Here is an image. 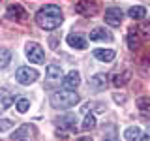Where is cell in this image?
<instances>
[{"mask_svg": "<svg viewBox=\"0 0 150 141\" xmlns=\"http://www.w3.org/2000/svg\"><path fill=\"white\" fill-rule=\"evenodd\" d=\"M139 34H143L144 38H150V23H146V25H143L141 28H137Z\"/></svg>", "mask_w": 150, "mask_h": 141, "instance_id": "obj_26", "label": "cell"}, {"mask_svg": "<svg viewBox=\"0 0 150 141\" xmlns=\"http://www.w3.org/2000/svg\"><path fill=\"white\" fill-rule=\"evenodd\" d=\"M64 15H62V9L54 4H47V6H41L36 13V23L40 28L43 30H54L62 25Z\"/></svg>", "mask_w": 150, "mask_h": 141, "instance_id": "obj_1", "label": "cell"}, {"mask_svg": "<svg viewBox=\"0 0 150 141\" xmlns=\"http://www.w3.org/2000/svg\"><path fill=\"white\" fill-rule=\"evenodd\" d=\"M148 135H150V128H148Z\"/></svg>", "mask_w": 150, "mask_h": 141, "instance_id": "obj_31", "label": "cell"}, {"mask_svg": "<svg viewBox=\"0 0 150 141\" xmlns=\"http://www.w3.org/2000/svg\"><path fill=\"white\" fill-rule=\"evenodd\" d=\"M75 11L79 15H84V17H94L100 11V6H98L96 0H79L75 4Z\"/></svg>", "mask_w": 150, "mask_h": 141, "instance_id": "obj_4", "label": "cell"}, {"mask_svg": "<svg viewBox=\"0 0 150 141\" xmlns=\"http://www.w3.org/2000/svg\"><path fill=\"white\" fill-rule=\"evenodd\" d=\"M128 45L129 49H137V47L141 45V38H139V30L135 26L129 28V34H128Z\"/></svg>", "mask_w": 150, "mask_h": 141, "instance_id": "obj_16", "label": "cell"}, {"mask_svg": "<svg viewBox=\"0 0 150 141\" xmlns=\"http://www.w3.org/2000/svg\"><path fill=\"white\" fill-rule=\"evenodd\" d=\"M13 100H15V96H13L11 92H8V90H0V111H4V109H8L9 105L13 103Z\"/></svg>", "mask_w": 150, "mask_h": 141, "instance_id": "obj_15", "label": "cell"}, {"mask_svg": "<svg viewBox=\"0 0 150 141\" xmlns=\"http://www.w3.org/2000/svg\"><path fill=\"white\" fill-rule=\"evenodd\" d=\"M75 141H92L90 135H83V137H79V139H75Z\"/></svg>", "mask_w": 150, "mask_h": 141, "instance_id": "obj_28", "label": "cell"}, {"mask_svg": "<svg viewBox=\"0 0 150 141\" xmlns=\"http://www.w3.org/2000/svg\"><path fill=\"white\" fill-rule=\"evenodd\" d=\"M90 41H112V34L105 28H94L90 32Z\"/></svg>", "mask_w": 150, "mask_h": 141, "instance_id": "obj_12", "label": "cell"}, {"mask_svg": "<svg viewBox=\"0 0 150 141\" xmlns=\"http://www.w3.org/2000/svg\"><path fill=\"white\" fill-rule=\"evenodd\" d=\"M129 79H131V72H129V70H126V72H122V73L112 75V85H115V87H124Z\"/></svg>", "mask_w": 150, "mask_h": 141, "instance_id": "obj_17", "label": "cell"}, {"mask_svg": "<svg viewBox=\"0 0 150 141\" xmlns=\"http://www.w3.org/2000/svg\"><path fill=\"white\" fill-rule=\"evenodd\" d=\"M112 100H115L116 103H126V94H118V92H115V94H112Z\"/></svg>", "mask_w": 150, "mask_h": 141, "instance_id": "obj_27", "label": "cell"}, {"mask_svg": "<svg viewBox=\"0 0 150 141\" xmlns=\"http://www.w3.org/2000/svg\"><path fill=\"white\" fill-rule=\"evenodd\" d=\"M66 41H68V45L73 47V49H79V51L86 49V38L81 36V34H77V32H71V34H68Z\"/></svg>", "mask_w": 150, "mask_h": 141, "instance_id": "obj_8", "label": "cell"}, {"mask_svg": "<svg viewBox=\"0 0 150 141\" xmlns=\"http://www.w3.org/2000/svg\"><path fill=\"white\" fill-rule=\"evenodd\" d=\"M56 41H58L56 38H51V49H56Z\"/></svg>", "mask_w": 150, "mask_h": 141, "instance_id": "obj_29", "label": "cell"}, {"mask_svg": "<svg viewBox=\"0 0 150 141\" xmlns=\"http://www.w3.org/2000/svg\"><path fill=\"white\" fill-rule=\"evenodd\" d=\"M17 111L19 113H26L28 109H30V102L26 100V98H21V100H17Z\"/></svg>", "mask_w": 150, "mask_h": 141, "instance_id": "obj_24", "label": "cell"}, {"mask_svg": "<svg viewBox=\"0 0 150 141\" xmlns=\"http://www.w3.org/2000/svg\"><path fill=\"white\" fill-rule=\"evenodd\" d=\"M26 9L23 6H19V4H11V6H8V17L9 19H15V21H26Z\"/></svg>", "mask_w": 150, "mask_h": 141, "instance_id": "obj_9", "label": "cell"}, {"mask_svg": "<svg viewBox=\"0 0 150 141\" xmlns=\"http://www.w3.org/2000/svg\"><path fill=\"white\" fill-rule=\"evenodd\" d=\"M128 15H129L131 19H135V21H141V19L146 15V9H144L143 6H133V8H129Z\"/></svg>", "mask_w": 150, "mask_h": 141, "instance_id": "obj_19", "label": "cell"}, {"mask_svg": "<svg viewBox=\"0 0 150 141\" xmlns=\"http://www.w3.org/2000/svg\"><path fill=\"white\" fill-rule=\"evenodd\" d=\"M88 83H90V87L96 88V90H103V88L107 87V77H105V73H96V75L90 77Z\"/></svg>", "mask_w": 150, "mask_h": 141, "instance_id": "obj_14", "label": "cell"}, {"mask_svg": "<svg viewBox=\"0 0 150 141\" xmlns=\"http://www.w3.org/2000/svg\"><path fill=\"white\" fill-rule=\"evenodd\" d=\"M25 51H26V56H28L30 62H34V64H43L45 62V53H43V49H41L40 43H36V41H28L26 47H25Z\"/></svg>", "mask_w": 150, "mask_h": 141, "instance_id": "obj_5", "label": "cell"}, {"mask_svg": "<svg viewBox=\"0 0 150 141\" xmlns=\"http://www.w3.org/2000/svg\"><path fill=\"white\" fill-rule=\"evenodd\" d=\"M79 85H81V75H79V72L71 70V72H69V73L64 77V88L73 90V88H77Z\"/></svg>", "mask_w": 150, "mask_h": 141, "instance_id": "obj_11", "label": "cell"}, {"mask_svg": "<svg viewBox=\"0 0 150 141\" xmlns=\"http://www.w3.org/2000/svg\"><path fill=\"white\" fill-rule=\"evenodd\" d=\"M94 126H96V117H94L92 113H86V115H84L83 124H81V128H83L84 132H88V130H92Z\"/></svg>", "mask_w": 150, "mask_h": 141, "instance_id": "obj_21", "label": "cell"}, {"mask_svg": "<svg viewBox=\"0 0 150 141\" xmlns=\"http://www.w3.org/2000/svg\"><path fill=\"white\" fill-rule=\"evenodd\" d=\"M124 137H126V141H146L148 135H144L143 130L137 128V126H129L124 132Z\"/></svg>", "mask_w": 150, "mask_h": 141, "instance_id": "obj_10", "label": "cell"}, {"mask_svg": "<svg viewBox=\"0 0 150 141\" xmlns=\"http://www.w3.org/2000/svg\"><path fill=\"white\" fill-rule=\"evenodd\" d=\"M105 23L109 26H120L122 25V19H124V13H122L120 8H109L105 9Z\"/></svg>", "mask_w": 150, "mask_h": 141, "instance_id": "obj_7", "label": "cell"}, {"mask_svg": "<svg viewBox=\"0 0 150 141\" xmlns=\"http://www.w3.org/2000/svg\"><path fill=\"white\" fill-rule=\"evenodd\" d=\"M115 55L116 53L112 49H94V58H98L100 62H112Z\"/></svg>", "mask_w": 150, "mask_h": 141, "instance_id": "obj_13", "label": "cell"}, {"mask_svg": "<svg viewBox=\"0 0 150 141\" xmlns=\"http://www.w3.org/2000/svg\"><path fill=\"white\" fill-rule=\"evenodd\" d=\"M13 128V120L9 119H0V132H8Z\"/></svg>", "mask_w": 150, "mask_h": 141, "instance_id": "obj_25", "label": "cell"}, {"mask_svg": "<svg viewBox=\"0 0 150 141\" xmlns=\"http://www.w3.org/2000/svg\"><path fill=\"white\" fill-rule=\"evenodd\" d=\"M105 141H115V139H105Z\"/></svg>", "mask_w": 150, "mask_h": 141, "instance_id": "obj_30", "label": "cell"}, {"mask_svg": "<svg viewBox=\"0 0 150 141\" xmlns=\"http://www.w3.org/2000/svg\"><path fill=\"white\" fill-rule=\"evenodd\" d=\"M79 94L73 92V90H56L53 96H51V105L54 107V109H69V107L77 105L79 103Z\"/></svg>", "mask_w": 150, "mask_h": 141, "instance_id": "obj_2", "label": "cell"}, {"mask_svg": "<svg viewBox=\"0 0 150 141\" xmlns=\"http://www.w3.org/2000/svg\"><path fill=\"white\" fill-rule=\"evenodd\" d=\"M58 126L66 130H75V117L73 115H66L62 119H58Z\"/></svg>", "mask_w": 150, "mask_h": 141, "instance_id": "obj_18", "label": "cell"}, {"mask_svg": "<svg viewBox=\"0 0 150 141\" xmlns=\"http://www.w3.org/2000/svg\"><path fill=\"white\" fill-rule=\"evenodd\" d=\"M36 135V126L34 124H23L11 134L13 141H30Z\"/></svg>", "mask_w": 150, "mask_h": 141, "instance_id": "obj_6", "label": "cell"}, {"mask_svg": "<svg viewBox=\"0 0 150 141\" xmlns=\"http://www.w3.org/2000/svg\"><path fill=\"white\" fill-rule=\"evenodd\" d=\"M11 60V53L8 49H0V68H6Z\"/></svg>", "mask_w": 150, "mask_h": 141, "instance_id": "obj_23", "label": "cell"}, {"mask_svg": "<svg viewBox=\"0 0 150 141\" xmlns=\"http://www.w3.org/2000/svg\"><path fill=\"white\" fill-rule=\"evenodd\" d=\"M45 73L49 75L51 79H60V75H62V68H60V66H54V64H51V66H47Z\"/></svg>", "mask_w": 150, "mask_h": 141, "instance_id": "obj_22", "label": "cell"}, {"mask_svg": "<svg viewBox=\"0 0 150 141\" xmlns=\"http://www.w3.org/2000/svg\"><path fill=\"white\" fill-rule=\"evenodd\" d=\"M38 77H40L38 70L30 68V66H23V68H19L15 72V79L21 85H32V83L38 81Z\"/></svg>", "mask_w": 150, "mask_h": 141, "instance_id": "obj_3", "label": "cell"}, {"mask_svg": "<svg viewBox=\"0 0 150 141\" xmlns=\"http://www.w3.org/2000/svg\"><path fill=\"white\" fill-rule=\"evenodd\" d=\"M137 109L143 113L144 117H150V100L148 98H139L137 100Z\"/></svg>", "mask_w": 150, "mask_h": 141, "instance_id": "obj_20", "label": "cell"}]
</instances>
